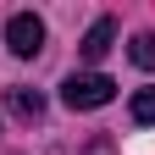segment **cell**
I'll list each match as a JSON object with an SVG mask.
<instances>
[{
	"label": "cell",
	"instance_id": "obj_1",
	"mask_svg": "<svg viewBox=\"0 0 155 155\" xmlns=\"http://www.w3.org/2000/svg\"><path fill=\"white\" fill-rule=\"evenodd\" d=\"M61 100L72 111H100V105L116 100V83H111L105 72H72L67 83H61Z\"/></svg>",
	"mask_w": 155,
	"mask_h": 155
},
{
	"label": "cell",
	"instance_id": "obj_2",
	"mask_svg": "<svg viewBox=\"0 0 155 155\" xmlns=\"http://www.w3.org/2000/svg\"><path fill=\"white\" fill-rule=\"evenodd\" d=\"M6 45H11V55H22V61H33V55L45 50V22H39L33 11H17L11 22H6Z\"/></svg>",
	"mask_w": 155,
	"mask_h": 155
},
{
	"label": "cell",
	"instance_id": "obj_3",
	"mask_svg": "<svg viewBox=\"0 0 155 155\" xmlns=\"http://www.w3.org/2000/svg\"><path fill=\"white\" fill-rule=\"evenodd\" d=\"M111 39H116V22H111V17H100V22L83 33V45H78V50H83V61H100V55L111 50Z\"/></svg>",
	"mask_w": 155,
	"mask_h": 155
},
{
	"label": "cell",
	"instance_id": "obj_4",
	"mask_svg": "<svg viewBox=\"0 0 155 155\" xmlns=\"http://www.w3.org/2000/svg\"><path fill=\"white\" fill-rule=\"evenodd\" d=\"M6 100H11V111L22 116V122H39V111H45V94H39V89H22V83H17Z\"/></svg>",
	"mask_w": 155,
	"mask_h": 155
},
{
	"label": "cell",
	"instance_id": "obj_5",
	"mask_svg": "<svg viewBox=\"0 0 155 155\" xmlns=\"http://www.w3.org/2000/svg\"><path fill=\"white\" fill-rule=\"evenodd\" d=\"M127 55H133V67H155V33H133Z\"/></svg>",
	"mask_w": 155,
	"mask_h": 155
},
{
	"label": "cell",
	"instance_id": "obj_6",
	"mask_svg": "<svg viewBox=\"0 0 155 155\" xmlns=\"http://www.w3.org/2000/svg\"><path fill=\"white\" fill-rule=\"evenodd\" d=\"M133 122H155V89H139V94H133Z\"/></svg>",
	"mask_w": 155,
	"mask_h": 155
}]
</instances>
